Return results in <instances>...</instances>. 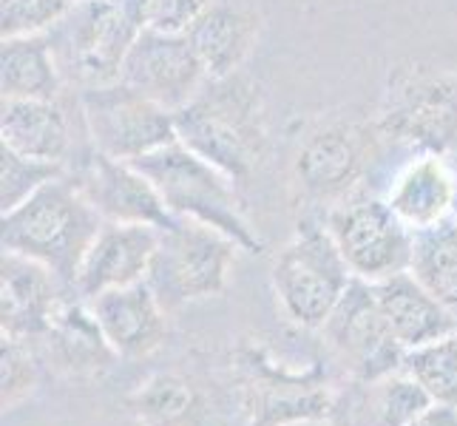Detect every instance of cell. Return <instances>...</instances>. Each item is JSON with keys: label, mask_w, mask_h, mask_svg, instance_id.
<instances>
[{"label": "cell", "mask_w": 457, "mask_h": 426, "mask_svg": "<svg viewBox=\"0 0 457 426\" xmlns=\"http://www.w3.org/2000/svg\"><path fill=\"white\" fill-rule=\"evenodd\" d=\"M173 117L182 146L228 173L233 182H245L264 160V97L259 83L242 71L208 80Z\"/></svg>", "instance_id": "1"}, {"label": "cell", "mask_w": 457, "mask_h": 426, "mask_svg": "<svg viewBox=\"0 0 457 426\" xmlns=\"http://www.w3.org/2000/svg\"><path fill=\"white\" fill-rule=\"evenodd\" d=\"M105 219L94 211L71 173L46 182L14 211L0 219V245L6 254L37 262L74 293V281L91 242L97 239Z\"/></svg>", "instance_id": "2"}, {"label": "cell", "mask_w": 457, "mask_h": 426, "mask_svg": "<svg viewBox=\"0 0 457 426\" xmlns=\"http://www.w3.org/2000/svg\"><path fill=\"white\" fill-rule=\"evenodd\" d=\"M372 125L381 142L449 156L457 148V69L398 63Z\"/></svg>", "instance_id": "3"}, {"label": "cell", "mask_w": 457, "mask_h": 426, "mask_svg": "<svg viewBox=\"0 0 457 426\" xmlns=\"http://www.w3.org/2000/svg\"><path fill=\"white\" fill-rule=\"evenodd\" d=\"M131 165H137L154 182L165 208L177 219H194V222L222 230L245 254L264 250L256 228H250L245 219L233 180L182 146L179 139Z\"/></svg>", "instance_id": "4"}, {"label": "cell", "mask_w": 457, "mask_h": 426, "mask_svg": "<svg viewBox=\"0 0 457 426\" xmlns=\"http://www.w3.org/2000/svg\"><path fill=\"white\" fill-rule=\"evenodd\" d=\"M353 279L324 219H304L270 267L278 307L302 330H321Z\"/></svg>", "instance_id": "5"}, {"label": "cell", "mask_w": 457, "mask_h": 426, "mask_svg": "<svg viewBox=\"0 0 457 426\" xmlns=\"http://www.w3.org/2000/svg\"><path fill=\"white\" fill-rule=\"evenodd\" d=\"M245 426H302L333 418L336 392L319 364L293 370L267 347L245 344L233 355Z\"/></svg>", "instance_id": "6"}, {"label": "cell", "mask_w": 457, "mask_h": 426, "mask_svg": "<svg viewBox=\"0 0 457 426\" xmlns=\"http://www.w3.org/2000/svg\"><path fill=\"white\" fill-rule=\"evenodd\" d=\"M239 250L242 247L222 230L194 219H177V225L160 233L148 284L165 310L216 298L228 288Z\"/></svg>", "instance_id": "7"}, {"label": "cell", "mask_w": 457, "mask_h": 426, "mask_svg": "<svg viewBox=\"0 0 457 426\" xmlns=\"http://www.w3.org/2000/svg\"><path fill=\"white\" fill-rule=\"evenodd\" d=\"M77 103L91 148L112 160L137 163L179 139L173 112L120 80L80 88Z\"/></svg>", "instance_id": "8"}, {"label": "cell", "mask_w": 457, "mask_h": 426, "mask_svg": "<svg viewBox=\"0 0 457 426\" xmlns=\"http://www.w3.org/2000/svg\"><path fill=\"white\" fill-rule=\"evenodd\" d=\"M324 225L361 281L381 284L409 271L415 233L392 213L384 196H350L327 208Z\"/></svg>", "instance_id": "9"}, {"label": "cell", "mask_w": 457, "mask_h": 426, "mask_svg": "<svg viewBox=\"0 0 457 426\" xmlns=\"http://www.w3.org/2000/svg\"><path fill=\"white\" fill-rule=\"evenodd\" d=\"M143 31L112 0H88L77 4L66 21L49 31V40L62 77L69 74L80 88H88L120 80L122 63Z\"/></svg>", "instance_id": "10"}, {"label": "cell", "mask_w": 457, "mask_h": 426, "mask_svg": "<svg viewBox=\"0 0 457 426\" xmlns=\"http://www.w3.org/2000/svg\"><path fill=\"white\" fill-rule=\"evenodd\" d=\"M329 350L358 381H372L389 372H398L406 350L392 338L384 322V313L378 307V296L370 281L353 279L344 298L329 313L321 327Z\"/></svg>", "instance_id": "11"}, {"label": "cell", "mask_w": 457, "mask_h": 426, "mask_svg": "<svg viewBox=\"0 0 457 426\" xmlns=\"http://www.w3.org/2000/svg\"><path fill=\"white\" fill-rule=\"evenodd\" d=\"M381 142L375 125L329 122L312 131L293 160V177L312 202L338 205L350 199L367 171L375 146Z\"/></svg>", "instance_id": "12"}, {"label": "cell", "mask_w": 457, "mask_h": 426, "mask_svg": "<svg viewBox=\"0 0 457 426\" xmlns=\"http://www.w3.org/2000/svg\"><path fill=\"white\" fill-rule=\"evenodd\" d=\"M208 80L211 77L187 35L160 29H145L134 40L120 71V83L131 86L173 114L191 103Z\"/></svg>", "instance_id": "13"}, {"label": "cell", "mask_w": 457, "mask_h": 426, "mask_svg": "<svg viewBox=\"0 0 457 426\" xmlns=\"http://www.w3.org/2000/svg\"><path fill=\"white\" fill-rule=\"evenodd\" d=\"M66 171L105 222L151 225L160 230L177 225V216L165 208L154 182L131 163L112 160L91 148Z\"/></svg>", "instance_id": "14"}, {"label": "cell", "mask_w": 457, "mask_h": 426, "mask_svg": "<svg viewBox=\"0 0 457 426\" xmlns=\"http://www.w3.org/2000/svg\"><path fill=\"white\" fill-rule=\"evenodd\" d=\"M71 293L49 267L18 254L0 259V333L40 341Z\"/></svg>", "instance_id": "15"}, {"label": "cell", "mask_w": 457, "mask_h": 426, "mask_svg": "<svg viewBox=\"0 0 457 426\" xmlns=\"http://www.w3.org/2000/svg\"><path fill=\"white\" fill-rule=\"evenodd\" d=\"M160 228L151 225L105 222L80 264L74 293L88 302L100 293L148 281L154 254L160 247Z\"/></svg>", "instance_id": "16"}, {"label": "cell", "mask_w": 457, "mask_h": 426, "mask_svg": "<svg viewBox=\"0 0 457 426\" xmlns=\"http://www.w3.org/2000/svg\"><path fill=\"white\" fill-rule=\"evenodd\" d=\"M384 199L412 233L440 228L454 219L457 168L444 154H412L392 177Z\"/></svg>", "instance_id": "17"}, {"label": "cell", "mask_w": 457, "mask_h": 426, "mask_svg": "<svg viewBox=\"0 0 457 426\" xmlns=\"http://www.w3.org/2000/svg\"><path fill=\"white\" fill-rule=\"evenodd\" d=\"M88 307L120 358H148L168 336V310L148 281L94 296Z\"/></svg>", "instance_id": "18"}, {"label": "cell", "mask_w": 457, "mask_h": 426, "mask_svg": "<svg viewBox=\"0 0 457 426\" xmlns=\"http://www.w3.org/2000/svg\"><path fill=\"white\" fill-rule=\"evenodd\" d=\"M211 80L242 71L262 35V14L247 0H211L185 31Z\"/></svg>", "instance_id": "19"}, {"label": "cell", "mask_w": 457, "mask_h": 426, "mask_svg": "<svg viewBox=\"0 0 457 426\" xmlns=\"http://www.w3.org/2000/svg\"><path fill=\"white\" fill-rule=\"evenodd\" d=\"M37 347L40 355L60 375L69 378H100L120 358L105 341L88 302H83L80 296H69L62 302L49 333L37 341Z\"/></svg>", "instance_id": "20"}, {"label": "cell", "mask_w": 457, "mask_h": 426, "mask_svg": "<svg viewBox=\"0 0 457 426\" xmlns=\"http://www.w3.org/2000/svg\"><path fill=\"white\" fill-rule=\"evenodd\" d=\"M432 401L403 370L372 381L350 378L346 389L336 392L333 426H409Z\"/></svg>", "instance_id": "21"}, {"label": "cell", "mask_w": 457, "mask_h": 426, "mask_svg": "<svg viewBox=\"0 0 457 426\" xmlns=\"http://www.w3.org/2000/svg\"><path fill=\"white\" fill-rule=\"evenodd\" d=\"M0 146L29 160L66 165L71 156V122L60 100H4Z\"/></svg>", "instance_id": "22"}, {"label": "cell", "mask_w": 457, "mask_h": 426, "mask_svg": "<svg viewBox=\"0 0 457 426\" xmlns=\"http://www.w3.org/2000/svg\"><path fill=\"white\" fill-rule=\"evenodd\" d=\"M378 296V307L384 313V322L389 327L403 350H415L429 341H437L444 336L457 333V319L435 302L427 293V288L412 273H398L381 284H372Z\"/></svg>", "instance_id": "23"}, {"label": "cell", "mask_w": 457, "mask_h": 426, "mask_svg": "<svg viewBox=\"0 0 457 426\" xmlns=\"http://www.w3.org/2000/svg\"><path fill=\"white\" fill-rule=\"evenodd\" d=\"M62 69L49 35L6 38L0 52L4 100H60Z\"/></svg>", "instance_id": "24"}, {"label": "cell", "mask_w": 457, "mask_h": 426, "mask_svg": "<svg viewBox=\"0 0 457 426\" xmlns=\"http://www.w3.org/2000/svg\"><path fill=\"white\" fill-rule=\"evenodd\" d=\"M129 415L143 426H211L208 401L179 372H156L129 398Z\"/></svg>", "instance_id": "25"}, {"label": "cell", "mask_w": 457, "mask_h": 426, "mask_svg": "<svg viewBox=\"0 0 457 426\" xmlns=\"http://www.w3.org/2000/svg\"><path fill=\"white\" fill-rule=\"evenodd\" d=\"M412 273L435 302L444 305L457 319V222L415 233L412 245Z\"/></svg>", "instance_id": "26"}, {"label": "cell", "mask_w": 457, "mask_h": 426, "mask_svg": "<svg viewBox=\"0 0 457 426\" xmlns=\"http://www.w3.org/2000/svg\"><path fill=\"white\" fill-rule=\"evenodd\" d=\"M401 370L427 392L432 404L457 406V333L409 350Z\"/></svg>", "instance_id": "27"}, {"label": "cell", "mask_w": 457, "mask_h": 426, "mask_svg": "<svg viewBox=\"0 0 457 426\" xmlns=\"http://www.w3.org/2000/svg\"><path fill=\"white\" fill-rule=\"evenodd\" d=\"M43 355L37 341L0 333V387H4V413H14L40 387Z\"/></svg>", "instance_id": "28"}, {"label": "cell", "mask_w": 457, "mask_h": 426, "mask_svg": "<svg viewBox=\"0 0 457 426\" xmlns=\"http://www.w3.org/2000/svg\"><path fill=\"white\" fill-rule=\"evenodd\" d=\"M60 173H66V165L29 160L0 146V213L14 211Z\"/></svg>", "instance_id": "29"}, {"label": "cell", "mask_w": 457, "mask_h": 426, "mask_svg": "<svg viewBox=\"0 0 457 426\" xmlns=\"http://www.w3.org/2000/svg\"><path fill=\"white\" fill-rule=\"evenodd\" d=\"M74 6L77 0H0V35L4 40L49 35Z\"/></svg>", "instance_id": "30"}, {"label": "cell", "mask_w": 457, "mask_h": 426, "mask_svg": "<svg viewBox=\"0 0 457 426\" xmlns=\"http://www.w3.org/2000/svg\"><path fill=\"white\" fill-rule=\"evenodd\" d=\"M208 6H211V0H154L148 29L185 35V31L194 26V21Z\"/></svg>", "instance_id": "31"}, {"label": "cell", "mask_w": 457, "mask_h": 426, "mask_svg": "<svg viewBox=\"0 0 457 426\" xmlns=\"http://www.w3.org/2000/svg\"><path fill=\"white\" fill-rule=\"evenodd\" d=\"M112 4H114L134 26H139V29H148V26H151L154 0H112Z\"/></svg>", "instance_id": "32"}, {"label": "cell", "mask_w": 457, "mask_h": 426, "mask_svg": "<svg viewBox=\"0 0 457 426\" xmlns=\"http://www.w3.org/2000/svg\"><path fill=\"white\" fill-rule=\"evenodd\" d=\"M77 4H88V0H77Z\"/></svg>", "instance_id": "33"}, {"label": "cell", "mask_w": 457, "mask_h": 426, "mask_svg": "<svg viewBox=\"0 0 457 426\" xmlns=\"http://www.w3.org/2000/svg\"><path fill=\"white\" fill-rule=\"evenodd\" d=\"M454 222H457V208H454Z\"/></svg>", "instance_id": "34"}]
</instances>
